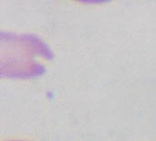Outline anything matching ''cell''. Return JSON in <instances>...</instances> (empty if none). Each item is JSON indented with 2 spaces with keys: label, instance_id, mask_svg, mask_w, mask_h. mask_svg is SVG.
<instances>
[{
  "label": "cell",
  "instance_id": "cell-1",
  "mask_svg": "<svg viewBox=\"0 0 156 141\" xmlns=\"http://www.w3.org/2000/svg\"><path fill=\"white\" fill-rule=\"evenodd\" d=\"M54 55L48 44L33 34L1 32V76L9 78H33L46 72L38 60L51 61Z\"/></svg>",
  "mask_w": 156,
  "mask_h": 141
},
{
  "label": "cell",
  "instance_id": "cell-2",
  "mask_svg": "<svg viewBox=\"0 0 156 141\" xmlns=\"http://www.w3.org/2000/svg\"><path fill=\"white\" fill-rule=\"evenodd\" d=\"M15 141H21V140H15Z\"/></svg>",
  "mask_w": 156,
  "mask_h": 141
}]
</instances>
